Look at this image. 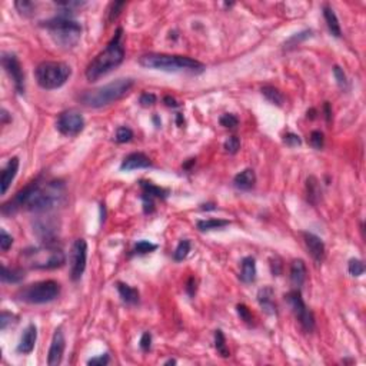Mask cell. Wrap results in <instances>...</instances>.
Returning a JSON list of instances; mask_svg holds the SVG:
<instances>
[{
	"label": "cell",
	"mask_w": 366,
	"mask_h": 366,
	"mask_svg": "<svg viewBox=\"0 0 366 366\" xmlns=\"http://www.w3.org/2000/svg\"><path fill=\"white\" fill-rule=\"evenodd\" d=\"M64 196V185L57 180L42 182L36 179L27 186L19 190L15 196L2 206L5 214L16 213L20 209L43 213L54 209Z\"/></svg>",
	"instance_id": "obj_1"
},
{
	"label": "cell",
	"mask_w": 366,
	"mask_h": 366,
	"mask_svg": "<svg viewBox=\"0 0 366 366\" xmlns=\"http://www.w3.org/2000/svg\"><path fill=\"white\" fill-rule=\"evenodd\" d=\"M122 37H123V30H122V27H119L115 36L112 37V40L105 47V50H102L89 63V66L86 69V79L88 81H99L102 76L110 73L113 69H116L120 63L123 62V59H125V47H123V43H122Z\"/></svg>",
	"instance_id": "obj_2"
},
{
	"label": "cell",
	"mask_w": 366,
	"mask_h": 366,
	"mask_svg": "<svg viewBox=\"0 0 366 366\" xmlns=\"http://www.w3.org/2000/svg\"><path fill=\"white\" fill-rule=\"evenodd\" d=\"M139 64L146 69L163 71H188L200 73L205 69V64L196 59L188 56L166 53H146L139 57Z\"/></svg>",
	"instance_id": "obj_3"
},
{
	"label": "cell",
	"mask_w": 366,
	"mask_h": 366,
	"mask_svg": "<svg viewBox=\"0 0 366 366\" xmlns=\"http://www.w3.org/2000/svg\"><path fill=\"white\" fill-rule=\"evenodd\" d=\"M133 79L122 78L112 83H107L105 86L83 92L79 96V100L83 106L88 107L107 106V105H112L122 98H125L133 88Z\"/></svg>",
	"instance_id": "obj_4"
},
{
	"label": "cell",
	"mask_w": 366,
	"mask_h": 366,
	"mask_svg": "<svg viewBox=\"0 0 366 366\" xmlns=\"http://www.w3.org/2000/svg\"><path fill=\"white\" fill-rule=\"evenodd\" d=\"M20 258L27 268L40 269V270L57 269L63 266L66 262L63 250L54 248L52 245H43V246L23 250Z\"/></svg>",
	"instance_id": "obj_5"
},
{
	"label": "cell",
	"mask_w": 366,
	"mask_h": 366,
	"mask_svg": "<svg viewBox=\"0 0 366 366\" xmlns=\"http://www.w3.org/2000/svg\"><path fill=\"white\" fill-rule=\"evenodd\" d=\"M70 75V66L64 62H42L35 70L37 85L46 90L62 88Z\"/></svg>",
	"instance_id": "obj_6"
},
{
	"label": "cell",
	"mask_w": 366,
	"mask_h": 366,
	"mask_svg": "<svg viewBox=\"0 0 366 366\" xmlns=\"http://www.w3.org/2000/svg\"><path fill=\"white\" fill-rule=\"evenodd\" d=\"M52 36L54 37L56 43L64 46V47H71L75 46L82 35V27L78 22L71 20L67 16H56V18L50 19V20H46L43 22V25Z\"/></svg>",
	"instance_id": "obj_7"
},
{
	"label": "cell",
	"mask_w": 366,
	"mask_h": 366,
	"mask_svg": "<svg viewBox=\"0 0 366 366\" xmlns=\"http://www.w3.org/2000/svg\"><path fill=\"white\" fill-rule=\"evenodd\" d=\"M60 294V285L56 280H42L19 289L16 298L19 301L30 305L49 304Z\"/></svg>",
	"instance_id": "obj_8"
},
{
	"label": "cell",
	"mask_w": 366,
	"mask_h": 366,
	"mask_svg": "<svg viewBox=\"0 0 366 366\" xmlns=\"http://www.w3.org/2000/svg\"><path fill=\"white\" fill-rule=\"evenodd\" d=\"M285 298L289 306H290V309H292V312L296 316L298 322L301 323L302 329L305 332H312L315 329V318H313V313L305 305L301 292L299 290H292Z\"/></svg>",
	"instance_id": "obj_9"
},
{
	"label": "cell",
	"mask_w": 366,
	"mask_h": 366,
	"mask_svg": "<svg viewBox=\"0 0 366 366\" xmlns=\"http://www.w3.org/2000/svg\"><path fill=\"white\" fill-rule=\"evenodd\" d=\"M88 262V243L85 239H78L71 246L70 255V277L71 280H79L86 269Z\"/></svg>",
	"instance_id": "obj_10"
},
{
	"label": "cell",
	"mask_w": 366,
	"mask_h": 366,
	"mask_svg": "<svg viewBox=\"0 0 366 366\" xmlns=\"http://www.w3.org/2000/svg\"><path fill=\"white\" fill-rule=\"evenodd\" d=\"M57 130L64 136H76L85 127V119L76 110H66L59 115L56 122Z\"/></svg>",
	"instance_id": "obj_11"
},
{
	"label": "cell",
	"mask_w": 366,
	"mask_h": 366,
	"mask_svg": "<svg viewBox=\"0 0 366 366\" xmlns=\"http://www.w3.org/2000/svg\"><path fill=\"white\" fill-rule=\"evenodd\" d=\"M2 64L5 67V70L9 73L10 79L15 83L18 93H23L25 92V73H23L22 64L19 62L18 57L12 53H3Z\"/></svg>",
	"instance_id": "obj_12"
},
{
	"label": "cell",
	"mask_w": 366,
	"mask_h": 366,
	"mask_svg": "<svg viewBox=\"0 0 366 366\" xmlns=\"http://www.w3.org/2000/svg\"><path fill=\"white\" fill-rule=\"evenodd\" d=\"M64 348H66V339L64 335L60 329L54 332L53 339H52V345L49 349V355H47V363L50 366H57L62 363L63 353H64Z\"/></svg>",
	"instance_id": "obj_13"
},
{
	"label": "cell",
	"mask_w": 366,
	"mask_h": 366,
	"mask_svg": "<svg viewBox=\"0 0 366 366\" xmlns=\"http://www.w3.org/2000/svg\"><path fill=\"white\" fill-rule=\"evenodd\" d=\"M304 241L313 260L316 263H322V260L325 259V243H323V241L321 238H318L316 235L309 232L304 233Z\"/></svg>",
	"instance_id": "obj_14"
},
{
	"label": "cell",
	"mask_w": 366,
	"mask_h": 366,
	"mask_svg": "<svg viewBox=\"0 0 366 366\" xmlns=\"http://www.w3.org/2000/svg\"><path fill=\"white\" fill-rule=\"evenodd\" d=\"M152 166V162L151 159L142 152H134L127 155L122 165H120V169L122 170H134V169H146V168H151Z\"/></svg>",
	"instance_id": "obj_15"
},
{
	"label": "cell",
	"mask_w": 366,
	"mask_h": 366,
	"mask_svg": "<svg viewBox=\"0 0 366 366\" xmlns=\"http://www.w3.org/2000/svg\"><path fill=\"white\" fill-rule=\"evenodd\" d=\"M19 170V158H12L6 168L2 172V179H0V192L2 195H6L8 189L10 188L12 182L15 180Z\"/></svg>",
	"instance_id": "obj_16"
},
{
	"label": "cell",
	"mask_w": 366,
	"mask_h": 366,
	"mask_svg": "<svg viewBox=\"0 0 366 366\" xmlns=\"http://www.w3.org/2000/svg\"><path fill=\"white\" fill-rule=\"evenodd\" d=\"M36 339H37V329H36L35 325L32 323V325H29L26 329H25L22 338H20V342H19L18 345L19 353H23V355L32 353L33 349H35Z\"/></svg>",
	"instance_id": "obj_17"
},
{
	"label": "cell",
	"mask_w": 366,
	"mask_h": 366,
	"mask_svg": "<svg viewBox=\"0 0 366 366\" xmlns=\"http://www.w3.org/2000/svg\"><path fill=\"white\" fill-rule=\"evenodd\" d=\"M275 292L272 287L265 286L258 292V302L262 306V309L269 315H275L276 313V304H275Z\"/></svg>",
	"instance_id": "obj_18"
},
{
	"label": "cell",
	"mask_w": 366,
	"mask_h": 366,
	"mask_svg": "<svg viewBox=\"0 0 366 366\" xmlns=\"http://www.w3.org/2000/svg\"><path fill=\"white\" fill-rule=\"evenodd\" d=\"M306 275H308V270H306V265L302 259H295L290 265V282L295 287H302L306 280Z\"/></svg>",
	"instance_id": "obj_19"
},
{
	"label": "cell",
	"mask_w": 366,
	"mask_h": 366,
	"mask_svg": "<svg viewBox=\"0 0 366 366\" xmlns=\"http://www.w3.org/2000/svg\"><path fill=\"white\" fill-rule=\"evenodd\" d=\"M239 279L243 283H252L256 279V260L252 256H246L242 260L241 273H239Z\"/></svg>",
	"instance_id": "obj_20"
},
{
	"label": "cell",
	"mask_w": 366,
	"mask_h": 366,
	"mask_svg": "<svg viewBox=\"0 0 366 366\" xmlns=\"http://www.w3.org/2000/svg\"><path fill=\"white\" fill-rule=\"evenodd\" d=\"M256 182V176H255V172L252 169H245L242 170L241 173H238L235 179H233V183L235 186L241 190H249V189L253 188Z\"/></svg>",
	"instance_id": "obj_21"
},
{
	"label": "cell",
	"mask_w": 366,
	"mask_h": 366,
	"mask_svg": "<svg viewBox=\"0 0 366 366\" xmlns=\"http://www.w3.org/2000/svg\"><path fill=\"white\" fill-rule=\"evenodd\" d=\"M322 12H323V18L326 20V25H328L329 32H331L335 37H340V36H342V29H340L339 20L336 18V15H335L333 9H332L331 6H328V5H323Z\"/></svg>",
	"instance_id": "obj_22"
},
{
	"label": "cell",
	"mask_w": 366,
	"mask_h": 366,
	"mask_svg": "<svg viewBox=\"0 0 366 366\" xmlns=\"http://www.w3.org/2000/svg\"><path fill=\"white\" fill-rule=\"evenodd\" d=\"M117 292L122 298V301L127 305H136L139 302V292L137 289H134L132 286L126 285L123 282H117L116 283Z\"/></svg>",
	"instance_id": "obj_23"
},
{
	"label": "cell",
	"mask_w": 366,
	"mask_h": 366,
	"mask_svg": "<svg viewBox=\"0 0 366 366\" xmlns=\"http://www.w3.org/2000/svg\"><path fill=\"white\" fill-rule=\"evenodd\" d=\"M306 193H308V200L313 206L318 205V202L321 200L322 190L321 186H319V180L315 178V176H311V178H308V180H306Z\"/></svg>",
	"instance_id": "obj_24"
},
{
	"label": "cell",
	"mask_w": 366,
	"mask_h": 366,
	"mask_svg": "<svg viewBox=\"0 0 366 366\" xmlns=\"http://www.w3.org/2000/svg\"><path fill=\"white\" fill-rule=\"evenodd\" d=\"M140 188H142L143 196L152 197V199H165V197L168 196V190L153 185L152 182L140 180Z\"/></svg>",
	"instance_id": "obj_25"
},
{
	"label": "cell",
	"mask_w": 366,
	"mask_h": 366,
	"mask_svg": "<svg viewBox=\"0 0 366 366\" xmlns=\"http://www.w3.org/2000/svg\"><path fill=\"white\" fill-rule=\"evenodd\" d=\"M260 92H262V95L268 99L272 105L282 106V105L285 103V96H283V95H282V92L277 89V88H275V86L266 85V86H263V88L260 89Z\"/></svg>",
	"instance_id": "obj_26"
},
{
	"label": "cell",
	"mask_w": 366,
	"mask_h": 366,
	"mask_svg": "<svg viewBox=\"0 0 366 366\" xmlns=\"http://www.w3.org/2000/svg\"><path fill=\"white\" fill-rule=\"evenodd\" d=\"M25 277V272L19 268H2V282L3 283H19Z\"/></svg>",
	"instance_id": "obj_27"
},
{
	"label": "cell",
	"mask_w": 366,
	"mask_h": 366,
	"mask_svg": "<svg viewBox=\"0 0 366 366\" xmlns=\"http://www.w3.org/2000/svg\"><path fill=\"white\" fill-rule=\"evenodd\" d=\"M229 224L231 222L229 221H225V219H206V221H199L196 226L200 232H209V231L222 229V228L228 226Z\"/></svg>",
	"instance_id": "obj_28"
},
{
	"label": "cell",
	"mask_w": 366,
	"mask_h": 366,
	"mask_svg": "<svg viewBox=\"0 0 366 366\" xmlns=\"http://www.w3.org/2000/svg\"><path fill=\"white\" fill-rule=\"evenodd\" d=\"M214 348H216L217 353L222 357L231 356V352H229V349L226 346V338H225L224 332L221 329H217L214 332Z\"/></svg>",
	"instance_id": "obj_29"
},
{
	"label": "cell",
	"mask_w": 366,
	"mask_h": 366,
	"mask_svg": "<svg viewBox=\"0 0 366 366\" xmlns=\"http://www.w3.org/2000/svg\"><path fill=\"white\" fill-rule=\"evenodd\" d=\"M189 252H190V241L189 239H183L179 242L178 248L173 252V259L176 262H182L188 258Z\"/></svg>",
	"instance_id": "obj_30"
},
{
	"label": "cell",
	"mask_w": 366,
	"mask_h": 366,
	"mask_svg": "<svg viewBox=\"0 0 366 366\" xmlns=\"http://www.w3.org/2000/svg\"><path fill=\"white\" fill-rule=\"evenodd\" d=\"M126 6L125 2H113L110 3L109 9H107V22H113L119 18V15L122 13V10Z\"/></svg>",
	"instance_id": "obj_31"
},
{
	"label": "cell",
	"mask_w": 366,
	"mask_h": 366,
	"mask_svg": "<svg viewBox=\"0 0 366 366\" xmlns=\"http://www.w3.org/2000/svg\"><path fill=\"white\" fill-rule=\"evenodd\" d=\"M348 270L352 276L359 277V276H362V275H363V272H365V265H363V262H362V260L350 259L348 263Z\"/></svg>",
	"instance_id": "obj_32"
},
{
	"label": "cell",
	"mask_w": 366,
	"mask_h": 366,
	"mask_svg": "<svg viewBox=\"0 0 366 366\" xmlns=\"http://www.w3.org/2000/svg\"><path fill=\"white\" fill-rule=\"evenodd\" d=\"M309 36H311V30H305V32H301V33H296V35H294L292 37L287 39V42L285 43V47L286 49H292V47H295V46L301 45L305 39H308Z\"/></svg>",
	"instance_id": "obj_33"
},
{
	"label": "cell",
	"mask_w": 366,
	"mask_h": 366,
	"mask_svg": "<svg viewBox=\"0 0 366 366\" xmlns=\"http://www.w3.org/2000/svg\"><path fill=\"white\" fill-rule=\"evenodd\" d=\"M156 249H158V246L155 243H151L149 241H139L134 245L133 252L137 255H146V253H151Z\"/></svg>",
	"instance_id": "obj_34"
},
{
	"label": "cell",
	"mask_w": 366,
	"mask_h": 366,
	"mask_svg": "<svg viewBox=\"0 0 366 366\" xmlns=\"http://www.w3.org/2000/svg\"><path fill=\"white\" fill-rule=\"evenodd\" d=\"M132 137H133V132H132V129H129V127H126V126L119 127V129L116 130V134H115V140H116L117 143L130 142V140H132Z\"/></svg>",
	"instance_id": "obj_35"
},
{
	"label": "cell",
	"mask_w": 366,
	"mask_h": 366,
	"mask_svg": "<svg viewBox=\"0 0 366 366\" xmlns=\"http://www.w3.org/2000/svg\"><path fill=\"white\" fill-rule=\"evenodd\" d=\"M57 8H60L63 12V16H67L69 12H73L75 9H81L82 6H85V2H57L56 3Z\"/></svg>",
	"instance_id": "obj_36"
},
{
	"label": "cell",
	"mask_w": 366,
	"mask_h": 366,
	"mask_svg": "<svg viewBox=\"0 0 366 366\" xmlns=\"http://www.w3.org/2000/svg\"><path fill=\"white\" fill-rule=\"evenodd\" d=\"M224 148L225 151L228 153H231V155H235V153L239 151V148H241V140H239V137H236V136H231V137H228L224 143Z\"/></svg>",
	"instance_id": "obj_37"
},
{
	"label": "cell",
	"mask_w": 366,
	"mask_h": 366,
	"mask_svg": "<svg viewBox=\"0 0 366 366\" xmlns=\"http://www.w3.org/2000/svg\"><path fill=\"white\" fill-rule=\"evenodd\" d=\"M236 311H238L239 318H241L242 321L245 322V323H248V325H252V323H253V316H252V312H250L249 308H248L246 305L239 304L238 306H236Z\"/></svg>",
	"instance_id": "obj_38"
},
{
	"label": "cell",
	"mask_w": 366,
	"mask_h": 366,
	"mask_svg": "<svg viewBox=\"0 0 366 366\" xmlns=\"http://www.w3.org/2000/svg\"><path fill=\"white\" fill-rule=\"evenodd\" d=\"M221 125L226 127V129H235L236 126L239 125V119L232 115V113H225L224 116L221 117Z\"/></svg>",
	"instance_id": "obj_39"
},
{
	"label": "cell",
	"mask_w": 366,
	"mask_h": 366,
	"mask_svg": "<svg viewBox=\"0 0 366 366\" xmlns=\"http://www.w3.org/2000/svg\"><path fill=\"white\" fill-rule=\"evenodd\" d=\"M13 245V238L5 229L0 231V249L2 252H8Z\"/></svg>",
	"instance_id": "obj_40"
},
{
	"label": "cell",
	"mask_w": 366,
	"mask_h": 366,
	"mask_svg": "<svg viewBox=\"0 0 366 366\" xmlns=\"http://www.w3.org/2000/svg\"><path fill=\"white\" fill-rule=\"evenodd\" d=\"M15 6H16V9H18L22 15H25V16L32 15V12H33V9H35V5H33L32 2H27V0H20V2H16V3H15Z\"/></svg>",
	"instance_id": "obj_41"
},
{
	"label": "cell",
	"mask_w": 366,
	"mask_h": 366,
	"mask_svg": "<svg viewBox=\"0 0 366 366\" xmlns=\"http://www.w3.org/2000/svg\"><path fill=\"white\" fill-rule=\"evenodd\" d=\"M311 144H312L315 149L321 151L325 144V136L322 133L321 130H313L311 133Z\"/></svg>",
	"instance_id": "obj_42"
},
{
	"label": "cell",
	"mask_w": 366,
	"mask_h": 366,
	"mask_svg": "<svg viewBox=\"0 0 366 366\" xmlns=\"http://www.w3.org/2000/svg\"><path fill=\"white\" fill-rule=\"evenodd\" d=\"M15 319H16V316H15V315L6 312V311H5V312H2V316H0V328H2V331L8 329V326H9V325H12L13 322H16Z\"/></svg>",
	"instance_id": "obj_43"
},
{
	"label": "cell",
	"mask_w": 366,
	"mask_h": 366,
	"mask_svg": "<svg viewBox=\"0 0 366 366\" xmlns=\"http://www.w3.org/2000/svg\"><path fill=\"white\" fill-rule=\"evenodd\" d=\"M139 346L142 349L143 352H149L151 350V346H152V335L149 332H144L140 338V342H139Z\"/></svg>",
	"instance_id": "obj_44"
},
{
	"label": "cell",
	"mask_w": 366,
	"mask_h": 366,
	"mask_svg": "<svg viewBox=\"0 0 366 366\" xmlns=\"http://www.w3.org/2000/svg\"><path fill=\"white\" fill-rule=\"evenodd\" d=\"M333 75H335V79L338 82V85H339L340 88H345L346 86V75L343 73V70L340 69L339 66H335L333 67Z\"/></svg>",
	"instance_id": "obj_45"
},
{
	"label": "cell",
	"mask_w": 366,
	"mask_h": 366,
	"mask_svg": "<svg viewBox=\"0 0 366 366\" xmlns=\"http://www.w3.org/2000/svg\"><path fill=\"white\" fill-rule=\"evenodd\" d=\"M283 142L287 144V146H290V148H295V146H299L302 140H301V137L295 133H286L283 136Z\"/></svg>",
	"instance_id": "obj_46"
},
{
	"label": "cell",
	"mask_w": 366,
	"mask_h": 366,
	"mask_svg": "<svg viewBox=\"0 0 366 366\" xmlns=\"http://www.w3.org/2000/svg\"><path fill=\"white\" fill-rule=\"evenodd\" d=\"M139 102H140V105H142V106H152V105L156 103V96H155L153 93L146 92V93H142V95H140Z\"/></svg>",
	"instance_id": "obj_47"
},
{
	"label": "cell",
	"mask_w": 366,
	"mask_h": 366,
	"mask_svg": "<svg viewBox=\"0 0 366 366\" xmlns=\"http://www.w3.org/2000/svg\"><path fill=\"white\" fill-rule=\"evenodd\" d=\"M109 363V355L107 353H103L98 357H92L88 360V365H98V366H103Z\"/></svg>",
	"instance_id": "obj_48"
},
{
	"label": "cell",
	"mask_w": 366,
	"mask_h": 366,
	"mask_svg": "<svg viewBox=\"0 0 366 366\" xmlns=\"http://www.w3.org/2000/svg\"><path fill=\"white\" fill-rule=\"evenodd\" d=\"M142 200H143V209H144V213H152L155 210V203H153L152 197L143 196L142 195Z\"/></svg>",
	"instance_id": "obj_49"
},
{
	"label": "cell",
	"mask_w": 366,
	"mask_h": 366,
	"mask_svg": "<svg viewBox=\"0 0 366 366\" xmlns=\"http://www.w3.org/2000/svg\"><path fill=\"white\" fill-rule=\"evenodd\" d=\"M186 292H188L189 296H195V294H196V280H195V277H190L188 280Z\"/></svg>",
	"instance_id": "obj_50"
},
{
	"label": "cell",
	"mask_w": 366,
	"mask_h": 366,
	"mask_svg": "<svg viewBox=\"0 0 366 366\" xmlns=\"http://www.w3.org/2000/svg\"><path fill=\"white\" fill-rule=\"evenodd\" d=\"M163 102L166 103V106H169V107H178L179 106V103L176 102V99L172 98V96H165Z\"/></svg>",
	"instance_id": "obj_51"
},
{
	"label": "cell",
	"mask_w": 366,
	"mask_h": 366,
	"mask_svg": "<svg viewBox=\"0 0 366 366\" xmlns=\"http://www.w3.org/2000/svg\"><path fill=\"white\" fill-rule=\"evenodd\" d=\"M323 110H325V117H326V120H328V122H331L332 110H331V105H329V102H325V105H323Z\"/></svg>",
	"instance_id": "obj_52"
},
{
	"label": "cell",
	"mask_w": 366,
	"mask_h": 366,
	"mask_svg": "<svg viewBox=\"0 0 366 366\" xmlns=\"http://www.w3.org/2000/svg\"><path fill=\"white\" fill-rule=\"evenodd\" d=\"M2 125H6L8 122L10 120V116H9V113H8V110L6 109H2Z\"/></svg>",
	"instance_id": "obj_53"
},
{
	"label": "cell",
	"mask_w": 366,
	"mask_h": 366,
	"mask_svg": "<svg viewBox=\"0 0 366 366\" xmlns=\"http://www.w3.org/2000/svg\"><path fill=\"white\" fill-rule=\"evenodd\" d=\"M176 122H178L179 126L182 125V115L180 113H178V116H176Z\"/></svg>",
	"instance_id": "obj_54"
},
{
	"label": "cell",
	"mask_w": 366,
	"mask_h": 366,
	"mask_svg": "<svg viewBox=\"0 0 366 366\" xmlns=\"http://www.w3.org/2000/svg\"><path fill=\"white\" fill-rule=\"evenodd\" d=\"M170 363H172V365H175V363H176V360H173V359H170V360H168V362H166L165 365H170Z\"/></svg>",
	"instance_id": "obj_55"
}]
</instances>
